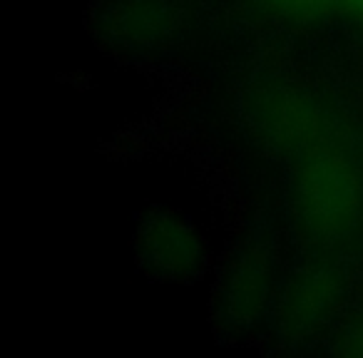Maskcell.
Wrapping results in <instances>:
<instances>
[{"label": "cell", "mask_w": 363, "mask_h": 358, "mask_svg": "<svg viewBox=\"0 0 363 358\" xmlns=\"http://www.w3.org/2000/svg\"><path fill=\"white\" fill-rule=\"evenodd\" d=\"M289 197L298 234L313 247L336 249L363 222V172L356 157L331 140L296 157Z\"/></svg>", "instance_id": "obj_1"}, {"label": "cell", "mask_w": 363, "mask_h": 358, "mask_svg": "<svg viewBox=\"0 0 363 358\" xmlns=\"http://www.w3.org/2000/svg\"><path fill=\"white\" fill-rule=\"evenodd\" d=\"M247 120L257 137L294 160L336 140V120L318 95L291 82H267L247 97Z\"/></svg>", "instance_id": "obj_2"}, {"label": "cell", "mask_w": 363, "mask_h": 358, "mask_svg": "<svg viewBox=\"0 0 363 358\" xmlns=\"http://www.w3.org/2000/svg\"><path fill=\"white\" fill-rule=\"evenodd\" d=\"M346 276L333 264H308L279 289L274 303L277 336L301 346L336 323L346 301Z\"/></svg>", "instance_id": "obj_3"}, {"label": "cell", "mask_w": 363, "mask_h": 358, "mask_svg": "<svg viewBox=\"0 0 363 358\" xmlns=\"http://www.w3.org/2000/svg\"><path fill=\"white\" fill-rule=\"evenodd\" d=\"M135 252L142 269L164 284L194 281L207 264V244L197 224L167 207H155L140 217Z\"/></svg>", "instance_id": "obj_4"}, {"label": "cell", "mask_w": 363, "mask_h": 358, "mask_svg": "<svg viewBox=\"0 0 363 358\" xmlns=\"http://www.w3.org/2000/svg\"><path fill=\"white\" fill-rule=\"evenodd\" d=\"M277 254L269 239H247L229 259L219 281V316L232 331H249L274 311L279 296Z\"/></svg>", "instance_id": "obj_5"}, {"label": "cell", "mask_w": 363, "mask_h": 358, "mask_svg": "<svg viewBox=\"0 0 363 358\" xmlns=\"http://www.w3.org/2000/svg\"><path fill=\"white\" fill-rule=\"evenodd\" d=\"M184 11L174 0H117L102 16V35L122 50H152L179 33Z\"/></svg>", "instance_id": "obj_6"}, {"label": "cell", "mask_w": 363, "mask_h": 358, "mask_svg": "<svg viewBox=\"0 0 363 358\" xmlns=\"http://www.w3.org/2000/svg\"><path fill=\"white\" fill-rule=\"evenodd\" d=\"M257 6L279 23L308 28L341 11V0H257Z\"/></svg>", "instance_id": "obj_7"}, {"label": "cell", "mask_w": 363, "mask_h": 358, "mask_svg": "<svg viewBox=\"0 0 363 358\" xmlns=\"http://www.w3.org/2000/svg\"><path fill=\"white\" fill-rule=\"evenodd\" d=\"M336 353L346 358H363V308L343 321L336 333Z\"/></svg>", "instance_id": "obj_8"}, {"label": "cell", "mask_w": 363, "mask_h": 358, "mask_svg": "<svg viewBox=\"0 0 363 358\" xmlns=\"http://www.w3.org/2000/svg\"><path fill=\"white\" fill-rule=\"evenodd\" d=\"M341 13L363 26V0H341Z\"/></svg>", "instance_id": "obj_9"}]
</instances>
